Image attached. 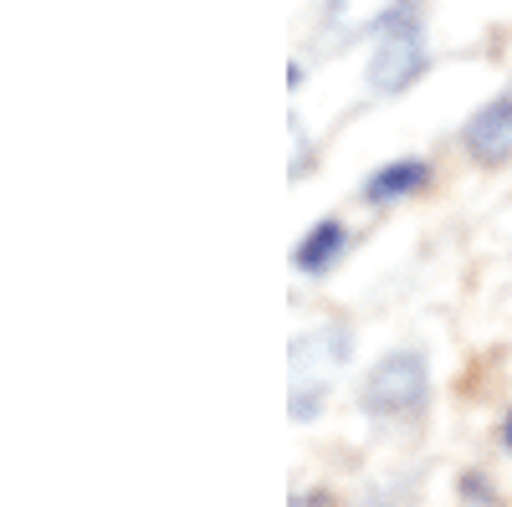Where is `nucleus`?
I'll return each instance as SVG.
<instances>
[{"instance_id": "obj_2", "label": "nucleus", "mask_w": 512, "mask_h": 507, "mask_svg": "<svg viewBox=\"0 0 512 507\" xmlns=\"http://www.w3.org/2000/svg\"><path fill=\"white\" fill-rule=\"evenodd\" d=\"M425 395H431V379H425V354H415V349L384 354L359 390L369 415H390V420H410L425 405Z\"/></svg>"}, {"instance_id": "obj_7", "label": "nucleus", "mask_w": 512, "mask_h": 507, "mask_svg": "<svg viewBox=\"0 0 512 507\" xmlns=\"http://www.w3.org/2000/svg\"><path fill=\"white\" fill-rule=\"evenodd\" d=\"M502 441H507V451H512V415H507V426H502Z\"/></svg>"}, {"instance_id": "obj_6", "label": "nucleus", "mask_w": 512, "mask_h": 507, "mask_svg": "<svg viewBox=\"0 0 512 507\" xmlns=\"http://www.w3.org/2000/svg\"><path fill=\"white\" fill-rule=\"evenodd\" d=\"M425 180H431V164L425 159H395V164H384L379 175L364 180V195L369 200H400V195L420 190Z\"/></svg>"}, {"instance_id": "obj_5", "label": "nucleus", "mask_w": 512, "mask_h": 507, "mask_svg": "<svg viewBox=\"0 0 512 507\" xmlns=\"http://www.w3.org/2000/svg\"><path fill=\"white\" fill-rule=\"evenodd\" d=\"M344 241H349V231L338 226V221H318L303 241H297L292 267H297V272H328V267L338 262V251H344Z\"/></svg>"}, {"instance_id": "obj_1", "label": "nucleus", "mask_w": 512, "mask_h": 507, "mask_svg": "<svg viewBox=\"0 0 512 507\" xmlns=\"http://www.w3.org/2000/svg\"><path fill=\"white\" fill-rule=\"evenodd\" d=\"M379 31V47L369 57V88L374 93H405L410 82L420 77L425 67V52H420V11L415 6H395L374 21Z\"/></svg>"}, {"instance_id": "obj_3", "label": "nucleus", "mask_w": 512, "mask_h": 507, "mask_svg": "<svg viewBox=\"0 0 512 507\" xmlns=\"http://www.w3.org/2000/svg\"><path fill=\"white\" fill-rule=\"evenodd\" d=\"M344 359H349L344 328H323V333H308V338H297V344H292V415L297 420H313L328 369L344 364Z\"/></svg>"}, {"instance_id": "obj_4", "label": "nucleus", "mask_w": 512, "mask_h": 507, "mask_svg": "<svg viewBox=\"0 0 512 507\" xmlns=\"http://www.w3.org/2000/svg\"><path fill=\"white\" fill-rule=\"evenodd\" d=\"M461 144H466V154L482 159V164H502V159H512V93L482 103L472 118H466Z\"/></svg>"}]
</instances>
